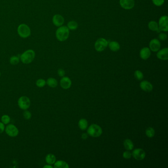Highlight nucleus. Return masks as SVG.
Returning a JSON list of instances; mask_svg holds the SVG:
<instances>
[{
    "label": "nucleus",
    "mask_w": 168,
    "mask_h": 168,
    "mask_svg": "<svg viewBox=\"0 0 168 168\" xmlns=\"http://www.w3.org/2000/svg\"><path fill=\"white\" fill-rule=\"evenodd\" d=\"M157 57L161 60H167L168 59V48H163L158 51Z\"/></svg>",
    "instance_id": "15"
},
{
    "label": "nucleus",
    "mask_w": 168,
    "mask_h": 168,
    "mask_svg": "<svg viewBox=\"0 0 168 168\" xmlns=\"http://www.w3.org/2000/svg\"><path fill=\"white\" fill-rule=\"evenodd\" d=\"M132 155L137 160H142L145 157V152L141 149H137L133 151Z\"/></svg>",
    "instance_id": "11"
},
{
    "label": "nucleus",
    "mask_w": 168,
    "mask_h": 168,
    "mask_svg": "<svg viewBox=\"0 0 168 168\" xmlns=\"http://www.w3.org/2000/svg\"><path fill=\"white\" fill-rule=\"evenodd\" d=\"M108 46L110 50L113 52H117L120 49V45L118 42L116 41H111L109 43Z\"/></svg>",
    "instance_id": "17"
},
{
    "label": "nucleus",
    "mask_w": 168,
    "mask_h": 168,
    "mask_svg": "<svg viewBox=\"0 0 168 168\" xmlns=\"http://www.w3.org/2000/svg\"><path fill=\"white\" fill-rule=\"evenodd\" d=\"M55 156L52 154H48L45 157V161L48 164H54L56 162Z\"/></svg>",
    "instance_id": "20"
},
{
    "label": "nucleus",
    "mask_w": 168,
    "mask_h": 168,
    "mask_svg": "<svg viewBox=\"0 0 168 168\" xmlns=\"http://www.w3.org/2000/svg\"><path fill=\"white\" fill-rule=\"evenodd\" d=\"M151 55V50L149 47H145L142 48L140 52H139V56L141 59L144 60H146L150 57Z\"/></svg>",
    "instance_id": "14"
},
{
    "label": "nucleus",
    "mask_w": 168,
    "mask_h": 168,
    "mask_svg": "<svg viewBox=\"0 0 168 168\" xmlns=\"http://www.w3.org/2000/svg\"><path fill=\"white\" fill-rule=\"evenodd\" d=\"M24 117L26 119H30L32 117L31 113L28 111H25L23 113Z\"/></svg>",
    "instance_id": "32"
},
{
    "label": "nucleus",
    "mask_w": 168,
    "mask_h": 168,
    "mask_svg": "<svg viewBox=\"0 0 168 168\" xmlns=\"http://www.w3.org/2000/svg\"><path fill=\"white\" fill-rule=\"evenodd\" d=\"M159 30L165 32L168 31V17L167 15L161 16L158 22Z\"/></svg>",
    "instance_id": "7"
},
{
    "label": "nucleus",
    "mask_w": 168,
    "mask_h": 168,
    "mask_svg": "<svg viewBox=\"0 0 168 168\" xmlns=\"http://www.w3.org/2000/svg\"><path fill=\"white\" fill-rule=\"evenodd\" d=\"M1 121H2L3 123L5 125V124L9 123L10 121H11V118L9 115H4L1 117Z\"/></svg>",
    "instance_id": "27"
},
{
    "label": "nucleus",
    "mask_w": 168,
    "mask_h": 168,
    "mask_svg": "<svg viewBox=\"0 0 168 168\" xmlns=\"http://www.w3.org/2000/svg\"><path fill=\"white\" fill-rule=\"evenodd\" d=\"M67 27L71 30H75L78 27V24L75 21H71L68 22Z\"/></svg>",
    "instance_id": "24"
},
{
    "label": "nucleus",
    "mask_w": 168,
    "mask_h": 168,
    "mask_svg": "<svg viewBox=\"0 0 168 168\" xmlns=\"http://www.w3.org/2000/svg\"><path fill=\"white\" fill-rule=\"evenodd\" d=\"M145 134H146V135L147 137L151 138L153 137L155 135V132L154 129L153 128L149 127L148 128H147V130L145 131Z\"/></svg>",
    "instance_id": "25"
},
{
    "label": "nucleus",
    "mask_w": 168,
    "mask_h": 168,
    "mask_svg": "<svg viewBox=\"0 0 168 168\" xmlns=\"http://www.w3.org/2000/svg\"><path fill=\"white\" fill-rule=\"evenodd\" d=\"M135 77L136 79H137L139 81H141L143 78V74L141 71L137 70L134 73Z\"/></svg>",
    "instance_id": "26"
},
{
    "label": "nucleus",
    "mask_w": 168,
    "mask_h": 168,
    "mask_svg": "<svg viewBox=\"0 0 168 168\" xmlns=\"http://www.w3.org/2000/svg\"><path fill=\"white\" fill-rule=\"evenodd\" d=\"M18 105L19 107L23 110H27L29 109L31 102L28 97L22 96L18 99Z\"/></svg>",
    "instance_id": "6"
},
{
    "label": "nucleus",
    "mask_w": 168,
    "mask_h": 168,
    "mask_svg": "<svg viewBox=\"0 0 168 168\" xmlns=\"http://www.w3.org/2000/svg\"><path fill=\"white\" fill-rule=\"evenodd\" d=\"M102 132L103 131L101 127L95 124L90 125L87 129L88 134L94 138L100 137L102 135Z\"/></svg>",
    "instance_id": "3"
},
{
    "label": "nucleus",
    "mask_w": 168,
    "mask_h": 168,
    "mask_svg": "<svg viewBox=\"0 0 168 168\" xmlns=\"http://www.w3.org/2000/svg\"><path fill=\"white\" fill-rule=\"evenodd\" d=\"M109 42L104 38H100L95 42L94 47L95 49L98 52H102L105 50L108 46Z\"/></svg>",
    "instance_id": "4"
},
{
    "label": "nucleus",
    "mask_w": 168,
    "mask_h": 168,
    "mask_svg": "<svg viewBox=\"0 0 168 168\" xmlns=\"http://www.w3.org/2000/svg\"><path fill=\"white\" fill-rule=\"evenodd\" d=\"M52 21L56 26L60 27L64 23V18L61 15H56L53 17Z\"/></svg>",
    "instance_id": "13"
},
{
    "label": "nucleus",
    "mask_w": 168,
    "mask_h": 168,
    "mask_svg": "<svg viewBox=\"0 0 168 168\" xmlns=\"http://www.w3.org/2000/svg\"><path fill=\"white\" fill-rule=\"evenodd\" d=\"M72 85V81L68 77H63L60 80V85L64 89L70 88Z\"/></svg>",
    "instance_id": "12"
},
{
    "label": "nucleus",
    "mask_w": 168,
    "mask_h": 168,
    "mask_svg": "<svg viewBox=\"0 0 168 168\" xmlns=\"http://www.w3.org/2000/svg\"><path fill=\"white\" fill-rule=\"evenodd\" d=\"M7 134L11 137H15L19 134V130L13 124H9L6 127L5 129Z\"/></svg>",
    "instance_id": "8"
},
{
    "label": "nucleus",
    "mask_w": 168,
    "mask_h": 168,
    "mask_svg": "<svg viewBox=\"0 0 168 168\" xmlns=\"http://www.w3.org/2000/svg\"><path fill=\"white\" fill-rule=\"evenodd\" d=\"M35 57V52L32 49L26 51L20 56V59L24 64H28L32 62Z\"/></svg>",
    "instance_id": "2"
},
{
    "label": "nucleus",
    "mask_w": 168,
    "mask_h": 168,
    "mask_svg": "<svg viewBox=\"0 0 168 168\" xmlns=\"http://www.w3.org/2000/svg\"><path fill=\"white\" fill-rule=\"evenodd\" d=\"M19 62V58L15 56H13V57H11L10 59V63L11 64L13 65L17 64Z\"/></svg>",
    "instance_id": "29"
},
{
    "label": "nucleus",
    "mask_w": 168,
    "mask_h": 168,
    "mask_svg": "<svg viewBox=\"0 0 168 168\" xmlns=\"http://www.w3.org/2000/svg\"><path fill=\"white\" fill-rule=\"evenodd\" d=\"M58 75L60 77H64L65 75V72L64 70L62 69H59L58 71Z\"/></svg>",
    "instance_id": "34"
},
{
    "label": "nucleus",
    "mask_w": 168,
    "mask_h": 168,
    "mask_svg": "<svg viewBox=\"0 0 168 168\" xmlns=\"http://www.w3.org/2000/svg\"><path fill=\"white\" fill-rule=\"evenodd\" d=\"M46 83L50 87L55 88L57 86L58 81L56 79L52 77H50L47 79V80L46 81Z\"/></svg>",
    "instance_id": "22"
},
{
    "label": "nucleus",
    "mask_w": 168,
    "mask_h": 168,
    "mask_svg": "<svg viewBox=\"0 0 168 168\" xmlns=\"http://www.w3.org/2000/svg\"><path fill=\"white\" fill-rule=\"evenodd\" d=\"M70 35V31L68 27L61 26L58 28L56 32V37L60 41H65L68 39Z\"/></svg>",
    "instance_id": "1"
},
{
    "label": "nucleus",
    "mask_w": 168,
    "mask_h": 168,
    "mask_svg": "<svg viewBox=\"0 0 168 168\" xmlns=\"http://www.w3.org/2000/svg\"><path fill=\"white\" fill-rule=\"evenodd\" d=\"M81 138H82L83 139H86L88 138L87 134H86V133L83 134L82 135V136H81Z\"/></svg>",
    "instance_id": "36"
},
{
    "label": "nucleus",
    "mask_w": 168,
    "mask_h": 168,
    "mask_svg": "<svg viewBox=\"0 0 168 168\" xmlns=\"http://www.w3.org/2000/svg\"><path fill=\"white\" fill-rule=\"evenodd\" d=\"M53 168V167L51 165H45V166H43V168Z\"/></svg>",
    "instance_id": "37"
},
{
    "label": "nucleus",
    "mask_w": 168,
    "mask_h": 168,
    "mask_svg": "<svg viewBox=\"0 0 168 168\" xmlns=\"http://www.w3.org/2000/svg\"><path fill=\"white\" fill-rule=\"evenodd\" d=\"M0 77H1V72H0Z\"/></svg>",
    "instance_id": "38"
},
{
    "label": "nucleus",
    "mask_w": 168,
    "mask_h": 168,
    "mask_svg": "<svg viewBox=\"0 0 168 168\" xmlns=\"http://www.w3.org/2000/svg\"><path fill=\"white\" fill-rule=\"evenodd\" d=\"M140 87L145 92L151 91L153 89V86L151 83L147 81H143L141 82Z\"/></svg>",
    "instance_id": "16"
},
{
    "label": "nucleus",
    "mask_w": 168,
    "mask_h": 168,
    "mask_svg": "<svg viewBox=\"0 0 168 168\" xmlns=\"http://www.w3.org/2000/svg\"><path fill=\"white\" fill-rule=\"evenodd\" d=\"M152 3L157 7H160L164 4L165 0H152Z\"/></svg>",
    "instance_id": "30"
},
{
    "label": "nucleus",
    "mask_w": 168,
    "mask_h": 168,
    "mask_svg": "<svg viewBox=\"0 0 168 168\" xmlns=\"http://www.w3.org/2000/svg\"><path fill=\"white\" fill-rule=\"evenodd\" d=\"M149 49L152 52H157L161 48V43L159 39H153L149 43Z\"/></svg>",
    "instance_id": "9"
},
{
    "label": "nucleus",
    "mask_w": 168,
    "mask_h": 168,
    "mask_svg": "<svg viewBox=\"0 0 168 168\" xmlns=\"http://www.w3.org/2000/svg\"><path fill=\"white\" fill-rule=\"evenodd\" d=\"M158 38L160 40L162 41H165L167 39L168 37H167L166 34H165L164 33H161L159 34Z\"/></svg>",
    "instance_id": "31"
},
{
    "label": "nucleus",
    "mask_w": 168,
    "mask_h": 168,
    "mask_svg": "<svg viewBox=\"0 0 168 168\" xmlns=\"http://www.w3.org/2000/svg\"><path fill=\"white\" fill-rule=\"evenodd\" d=\"M18 34L21 37L23 38H28L31 35V30L28 25L22 24L18 26L17 29Z\"/></svg>",
    "instance_id": "5"
},
{
    "label": "nucleus",
    "mask_w": 168,
    "mask_h": 168,
    "mask_svg": "<svg viewBox=\"0 0 168 168\" xmlns=\"http://www.w3.org/2000/svg\"><path fill=\"white\" fill-rule=\"evenodd\" d=\"M46 84V81L43 79H39L36 81V85L39 87H43Z\"/></svg>",
    "instance_id": "28"
},
{
    "label": "nucleus",
    "mask_w": 168,
    "mask_h": 168,
    "mask_svg": "<svg viewBox=\"0 0 168 168\" xmlns=\"http://www.w3.org/2000/svg\"><path fill=\"white\" fill-rule=\"evenodd\" d=\"M119 4L123 9L130 10L135 6L134 0H120Z\"/></svg>",
    "instance_id": "10"
},
{
    "label": "nucleus",
    "mask_w": 168,
    "mask_h": 168,
    "mask_svg": "<svg viewBox=\"0 0 168 168\" xmlns=\"http://www.w3.org/2000/svg\"><path fill=\"white\" fill-rule=\"evenodd\" d=\"M123 157L125 159H130L132 157V153L128 151L124 152L123 154Z\"/></svg>",
    "instance_id": "33"
},
{
    "label": "nucleus",
    "mask_w": 168,
    "mask_h": 168,
    "mask_svg": "<svg viewBox=\"0 0 168 168\" xmlns=\"http://www.w3.org/2000/svg\"><path fill=\"white\" fill-rule=\"evenodd\" d=\"M5 124L2 122H0V134H2L5 131Z\"/></svg>",
    "instance_id": "35"
},
{
    "label": "nucleus",
    "mask_w": 168,
    "mask_h": 168,
    "mask_svg": "<svg viewBox=\"0 0 168 168\" xmlns=\"http://www.w3.org/2000/svg\"><path fill=\"white\" fill-rule=\"evenodd\" d=\"M79 128L82 130H85L88 127V122L86 119H81V120H79Z\"/></svg>",
    "instance_id": "23"
},
{
    "label": "nucleus",
    "mask_w": 168,
    "mask_h": 168,
    "mask_svg": "<svg viewBox=\"0 0 168 168\" xmlns=\"http://www.w3.org/2000/svg\"><path fill=\"white\" fill-rule=\"evenodd\" d=\"M148 27L149 30L154 32H160V31L159 30V26L157 22L155 21H150L148 24Z\"/></svg>",
    "instance_id": "18"
},
{
    "label": "nucleus",
    "mask_w": 168,
    "mask_h": 168,
    "mask_svg": "<svg viewBox=\"0 0 168 168\" xmlns=\"http://www.w3.org/2000/svg\"><path fill=\"white\" fill-rule=\"evenodd\" d=\"M54 167L55 168H69V166L68 163L65 161L59 160L56 161L54 164Z\"/></svg>",
    "instance_id": "19"
},
{
    "label": "nucleus",
    "mask_w": 168,
    "mask_h": 168,
    "mask_svg": "<svg viewBox=\"0 0 168 168\" xmlns=\"http://www.w3.org/2000/svg\"><path fill=\"white\" fill-rule=\"evenodd\" d=\"M123 145L125 149L127 150H132L134 148V144L130 139H125L123 142Z\"/></svg>",
    "instance_id": "21"
}]
</instances>
